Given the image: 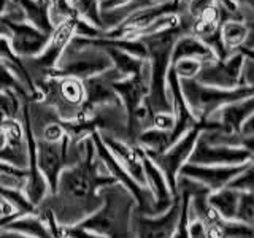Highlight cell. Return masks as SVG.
<instances>
[{
	"mask_svg": "<svg viewBox=\"0 0 254 238\" xmlns=\"http://www.w3.org/2000/svg\"><path fill=\"white\" fill-rule=\"evenodd\" d=\"M115 182L95 154L91 137H87L83 140L78 161L61 172L56 192L46 195L38 206L50 210L59 226H76L102 205L99 190Z\"/></svg>",
	"mask_w": 254,
	"mask_h": 238,
	"instance_id": "1",
	"label": "cell"
},
{
	"mask_svg": "<svg viewBox=\"0 0 254 238\" xmlns=\"http://www.w3.org/2000/svg\"><path fill=\"white\" fill-rule=\"evenodd\" d=\"M189 29L190 19L188 14H183L180 26L138 38L146 50V60L149 65V94L146 103L153 113H172V102L169 91H167L170 56L175 42L180 37L189 34Z\"/></svg>",
	"mask_w": 254,
	"mask_h": 238,
	"instance_id": "2",
	"label": "cell"
},
{
	"mask_svg": "<svg viewBox=\"0 0 254 238\" xmlns=\"http://www.w3.org/2000/svg\"><path fill=\"white\" fill-rule=\"evenodd\" d=\"M102 205L78 227L107 238H135L132 216L137 208L135 198L121 184H108L99 190Z\"/></svg>",
	"mask_w": 254,
	"mask_h": 238,
	"instance_id": "3",
	"label": "cell"
},
{
	"mask_svg": "<svg viewBox=\"0 0 254 238\" xmlns=\"http://www.w3.org/2000/svg\"><path fill=\"white\" fill-rule=\"evenodd\" d=\"M180 87L189 111L197 121H206L224 105L254 95V87L240 86L235 89H219L205 86L195 79H180Z\"/></svg>",
	"mask_w": 254,
	"mask_h": 238,
	"instance_id": "4",
	"label": "cell"
},
{
	"mask_svg": "<svg viewBox=\"0 0 254 238\" xmlns=\"http://www.w3.org/2000/svg\"><path fill=\"white\" fill-rule=\"evenodd\" d=\"M42 102L54 110L61 121H73L81 115L84 103L83 81L75 78H56L45 76L40 83H35Z\"/></svg>",
	"mask_w": 254,
	"mask_h": 238,
	"instance_id": "5",
	"label": "cell"
},
{
	"mask_svg": "<svg viewBox=\"0 0 254 238\" xmlns=\"http://www.w3.org/2000/svg\"><path fill=\"white\" fill-rule=\"evenodd\" d=\"M213 129H219V124L216 121H211V119H206V121H200L197 125H194L177 143H173L170 148H167L162 153H146V151H143L149 157V161L162 172L173 195H178L177 190L178 173L181 170V167L188 162L198 135H200L202 130H213Z\"/></svg>",
	"mask_w": 254,
	"mask_h": 238,
	"instance_id": "6",
	"label": "cell"
},
{
	"mask_svg": "<svg viewBox=\"0 0 254 238\" xmlns=\"http://www.w3.org/2000/svg\"><path fill=\"white\" fill-rule=\"evenodd\" d=\"M111 67H113V63H111L107 53L99 50V48H71L68 45L67 50L61 56L56 68L48 71L46 76L75 78L79 81H84V79L99 75Z\"/></svg>",
	"mask_w": 254,
	"mask_h": 238,
	"instance_id": "7",
	"label": "cell"
},
{
	"mask_svg": "<svg viewBox=\"0 0 254 238\" xmlns=\"http://www.w3.org/2000/svg\"><path fill=\"white\" fill-rule=\"evenodd\" d=\"M246 58H253V51L240 48L226 59H213L202 63L195 75V81L219 89H235L242 86V68Z\"/></svg>",
	"mask_w": 254,
	"mask_h": 238,
	"instance_id": "8",
	"label": "cell"
},
{
	"mask_svg": "<svg viewBox=\"0 0 254 238\" xmlns=\"http://www.w3.org/2000/svg\"><path fill=\"white\" fill-rule=\"evenodd\" d=\"M37 164L48 184V195L56 192L61 172L68 167V135L58 143H50L42 138H35Z\"/></svg>",
	"mask_w": 254,
	"mask_h": 238,
	"instance_id": "9",
	"label": "cell"
},
{
	"mask_svg": "<svg viewBox=\"0 0 254 238\" xmlns=\"http://www.w3.org/2000/svg\"><path fill=\"white\" fill-rule=\"evenodd\" d=\"M81 18L78 16H70V18L61 21L58 26H54L53 32L50 34V38L43 48V51L40 53L37 58H32V65L43 70L45 73L56 68L59 63L61 56L67 50V46L76 35V27Z\"/></svg>",
	"mask_w": 254,
	"mask_h": 238,
	"instance_id": "10",
	"label": "cell"
},
{
	"mask_svg": "<svg viewBox=\"0 0 254 238\" xmlns=\"http://www.w3.org/2000/svg\"><path fill=\"white\" fill-rule=\"evenodd\" d=\"M123 79V76L111 67L102 73L95 75L92 78H87L83 81L84 87V103L81 115L78 118H83L92 113V110L102 105H121L119 97L113 91V83ZM76 118V119H78Z\"/></svg>",
	"mask_w": 254,
	"mask_h": 238,
	"instance_id": "11",
	"label": "cell"
},
{
	"mask_svg": "<svg viewBox=\"0 0 254 238\" xmlns=\"http://www.w3.org/2000/svg\"><path fill=\"white\" fill-rule=\"evenodd\" d=\"M254 153L243 148L208 145L200 135L186 164L192 165H242L253 161Z\"/></svg>",
	"mask_w": 254,
	"mask_h": 238,
	"instance_id": "12",
	"label": "cell"
},
{
	"mask_svg": "<svg viewBox=\"0 0 254 238\" xmlns=\"http://www.w3.org/2000/svg\"><path fill=\"white\" fill-rule=\"evenodd\" d=\"M181 210V197L180 194L175 197V202L164 214L159 216H146L137 210L132 216V227L135 238H170Z\"/></svg>",
	"mask_w": 254,
	"mask_h": 238,
	"instance_id": "13",
	"label": "cell"
},
{
	"mask_svg": "<svg viewBox=\"0 0 254 238\" xmlns=\"http://www.w3.org/2000/svg\"><path fill=\"white\" fill-rule=\"evenodd\" d=\"M3 18L8 26V30H10L8 42H10L11 51L18 56L19 59L37 58V56L43 51L50 35H46L45 32L30 26L26 21H11L10 18H6V16H3Z\"/></svg>",
	"mask_w": 254,
	"mask_h": 238,
	"instance_id": "14",
	"label": "cell"
},
{
	"mask_svg": "<svg viewBox=\"0 0 254 238\" xmlns=\"http://www.w3.org/2000/svg\"><path fill=\"white\" fill-rule=\"evenodd\" d=\"M251 162H246L242 165H192V164H185L181 167L178 177L197 181L198 184L205 186L210 192H213V190H219L222 187H226L229 184V181L234 177H237L240 172H243Z\"/></svg>",
	"mask_w": 254,
	"mask_h": 238,
	"instance_id": "15",
	"label": "cell"
},
{
	"mask_svg": "<svg viewBox=\"0 0 254 238\" xmlns=\"http://www.w3.org/2000/svg\"><path fill=\"white\" fill-rule=\"evenodd\" d=\"M2 148L0 162L27 170V145L24 127L18 119H5L2 124Z\"/></svg>",
	"mask_w": 254,
	"mask_h": 238,
	"instance_id": "16",
	"label": "cell"
},
{
	"mask_svg": "<svg viewBox=\"0 0 254 238\" xmlns=\"http://www.w3.org/2000/svg\"><path fill=\"white\" fill-rule=\"evenodd\" d=\"M137 149H138L140 161L143 165V173H145L146 187L154 195V202H153V205H151L149 211L146 213V216H159V214H164L167 210L170 208L177 195L172 194V190L169 187V182H167L162 172L149 161V157L143 153L138 146H137Z\"/></svg>",
	"mask_w": 254,
	"mask_h": 238,
	"instance_id": "17",
	"label": "cell"
},
{
	"mask_svg": "<svg viewBox=\"0 0 254 238\" xmlns=\"http://www.w3.org/2000/svg\"><path fill=\"white\" fill-rule=\"evenodd\" d=\"M113 91L119 97V102H121L126 111V116L129 119L146 102V97L149 94V65H146V68L141 73L115 81Z\"/></svg>",
	"mask_w": 254,
	"mask_h": 238,
	"instance_id": "18",
	"label": "cell"
},
{
	"mask_svg": "<svg viewBox=\"0 0 254 238\" xmlns=\"http://www.w3.org/2000/svg\"><path fill=\"white\" fill-rule=\"evenodd\" d=\"M99 135H100L102 141L105 143V146L110 149V153L116 157V161L129 172L130 177L137 181L141 187H146L145 173H143V165L140 161V154H138L137 146H132L129 143H126L124 140L113 138L105 133H99Z\"/></svg>",
	"mask_w": 254,
	"mask_h": 238,
	"instance_id": "19",
	"label": "cell"
},
{
	"mask_svg": "<svg viewBox=\"0 0 254 238\" xmlns=\"http://www.w3.org/2000/svg\"><path fill=\"white\" fill-rule=\"evenodd\" d=\"M254 111V95L243 100L232 102L219 108L210 119L219 124V129L226 133H240L243 122L253 116Z\"/></svg>",
	"mask_w": 254,
	"mask_h": 238,
	"instance_id": "20",
	"label": "cell"
},
{
	"mask_svg": "<svg viewBox=\"0 0 254 238\" xmlns=\"http://www.w3.org/2000/svg\"><path fill=\"white\" fill-rule=\"evenodd\" d=\"M221 42L229 54L238 51L240 48L253 51V30L251 26L245 21H224L221 22Z\"/></svg>",
	"mask_w": 254,
	"mask_h": 238,
	"instance_id": "21",
	"label": "cell"
},
{
	"mask_svg": "<svg viewBox=\"0 0 254 238\" xmlns=\"http://www.w3.org/2000/svg\"><path fill=\"white\" fill-rule=\"evenodd\" d=\"M8 3L18 6L22 13V19L29 22L30 26L50 35L54 24L50 14V0H10Z\"/></svg>",
	"mask_w": 254,
	"mask_h": 238,
	"instance_id": "22",
	"label": "cell"
},
{
	"mask_svg": "<svg viewBox=\"0 0 254 238\" xmlns=\"http://www.w3.org/2000/svg\"><path fill=\"white\" fill-rule=\"evenodd\" d=\"M0 229L21 234L29 238H53L50 227L37 211L30 214H22V216L8 218L0 222Z\"/></svg>",
	"mask_w": 254,
	"mask_h": 238,
	"instance_id": "23",
	"label": "cell"
},
{
	"mask_svg": "<svg viewBox=\"0 0 254 238\" xmlns=\"http://www.w3.org/2000/svg\"><path fill=\"white\" fill-rule=\"evenodd\" d=\"M183 59H194V60L205 63L216 58H214L213 51L205 43H202L198 38L186 34L175 42L172 56H170V65H173V63H177Z\"/></svg>",
	"mask_w": 254,
	"mask_h": 238,
	"instance_id": "24",
	"label": "cell"
},
{
	"mask_svg": "<svg viewBox=\"0 0 254 238\" xmlns=\"http://www.w3.org/2000/svg\"><path fill=\"white\" fill-rule=\"evenodd\" d=\"M238 197H240V192H238V190L222 187L219 190H213V192L206 195V202H208V205L219 214L222 219L234 221L235 213H237Z\"/></svg>",
	"mask_w": 254,
	"mask_h": 238,
	"instance_id": "25",
	"label": "cell"
},
{
	"mask_svg": "<svg viewBox=\"0 0 254 238\" xmlns=\"http://www.w3.org/2000/svg\"><path fill=\"white\" fill-rule=\"evenodd\" d=\"M102 51L107 53V56L110 58L111 63H113V68L123 76V79L127 78V76L141 73V71L145 70L146 65H148L146 59L135 58V56H132L129 53L113 50V48H103Z\"/></svg>",
	"mask_w": 254,
	"mask_h": 238,
	"instance_id": "26",
	"label": "cell"
},
{
	"mask_svg": "<svg viewBox=\"0 0 254 238\" xmlns=\"http://www.w3.org/2000/svg\"><path fill=\"white\" fill-rule=\"evenodd\" d=\"M13 91L14 94H18L22 100H30V95L26 91L24 84L19 81L18 75L13 70L10 63H6L3 60H0V92Z\"/></svg>",
	"mask_w": 254,
	"mask_h": 238,
	"instance_id": "27",
	"label": "cell"
},
{
	"mask_svg": "<svg viewBox=\"0 0 254 238\" xmlns=\"http://www.w3.org/2000/svg\"><path fill=\"white\" fill-rule=\"evenodd\" d=\"M78 18H81L91 26L102 29V18H100V2L99 0H70ZM103 30V29H102Z\"/></svg>",
	"mask_w": 254,
	"mask_h": 238,
	"instance_id": "28",
	"label": "cell"
},
{
	"mask_svg": "<svg viewBox=\"0 0 254 238\" xmlns=\"http://www.w3.org/2000/svg\"><path fill=\"white\" fill-rule=\"evenodd\" d=\"M234 221L243 222V224H246V226L254 224V194H253V190L240 192Z\"/></svg>",
	"mask_w": 254,
	"mask_h": 238,
	"instance_id": "29",
	"label": "cell"
},
{
	"mask_svg": "<svg viewBox=\"0 0 254 238\" xmlns=\"http://www.w3.org/2000/svg\"><path fill=\"white\" fill-rule=\"evenodd\" d=\"M222 232L224 238H254L253 226H246L238 221H226L222 222Z\"/></svg>",
	"mask_w": 254,
	"mask_h": 238,
	"instance_id": "30",
	"label": "cell"
},
{
	"mask_svg": "<svg viewBox=\"0 0 254 238\" xmlns=\"http://www.w3.org/2000/svg\"><path fill=\"white\" fill-rule=\"evenodd\" d=\"M253 175H254V169H253V162L246 167L243 172H240L229 181V184L226 187L238 190V192H246V190H253Z\"/></svg>",
	"mask_w": 254,
	"mask_h": 238,
	"instance_id": "31",
	"label": "cell"
},
{
	"mask_svg": "<svg viewBox=\"0 0 254 238\" xmlns=\"http://www.w3.org/2000/svg\"><path fill=\"white\" fill-rule=\"evenodd\" d=\"M172 67L180 79H194L202 67V62L194 60V59H183L177 63H173Z\"/></svg>",
	"mask_w": 254,
	"mask_h": 238,
	"instance_id": "32",
	"label": "cell"
},
{
	"mask_svg": "<svg viewBox=\"0 0 254 238\" xmlns=\"http://www.w3.org/2000/svg\"><path fill=\"white\" fill-rule=\"evenodd\" d=\"M64 137H67V133H65V130H64L61 121L58 119V121H48L43 125L42 135H40V137H35V138H42V140L50 141V143H58Z\"/></svg>",
	"mask_w": 254,
	"mask_h": 238,
	"instance_id": "33",
	"label": "cell"
},
{
	"mask_svg": "<svg viewBox=\"0 0 254 238\" xmlns=\"http://www.w3.org/2000/svg\"><path fill=\"white\" fill-rule=\"evenodd\" d=\"M214 5H216V0H190L186 6V14L190 21H194Z\"/></svg>",
	"mask_w": 254,
	"mask_h": 238,
	"instance_id": "34",
	"label": "cell"
},
{
	"mask_svg": "<svg viewBox=\"0 0 254 238\" xmlns=\"http://www.w3.org/2000/svg\"><path fill=\"white\" fill-rule=\"evenodd\" d=\"M173 122H175V119L172 113H154L153 119H151V127H154V129H159V130L170 132Z\"/></svg>",
	"mask_w": 254,
	"mask_h": 238,
	"instance_id": "35",
	"label": "cell"
},
{
	"mask_svg": "<svg viewBox=\"0 0 254 238\" xmlns=\"http://www.w3.org/2000/svg\"><path fill=\"white\" fill-rule=\"evenodd\" d=\"M62 238H107V237L87 232V230L78 226H70V227H62Z\"/></svg>",
	"mask_w": 254,
	"mask_h": 238,
	"instance_id": "36",
	"label": "cell"
},
{
	"mask_svg": "<svg viewBox=\"0 0 254 238\" xmlns=\"http://www.w3.org/2000/svg\"><path fill=\"white\" fill-rule=\"evenodd\" d=\"M132 0H102L100 2V11H110V10H116V8H121L127 5Z\"/></svg>",
	"mask_w": 254,
	"mask_h": 238,
	"instance_id": "37",
	"label": "cell"
},
{
	"mask_svg": "<svg viewBox=\"0 0 254 238\" xmlns=\"http://www.w3.org/2000/svg\"><path fill=\"white\" fill-rule=\"evenodd\" d=\"M0 238H29V237H24L21 234H16V232H10V230L0 229Z\"/></svg>",
	"mask_w": 254,
	"mask_h": 238,
	"instance_id": "38",
	"label": "cell"
},
{
	"mask_svg": "<svg viewBox=\"0 0 254 238\" xmlns=\"http://www.w3.org/2000/svg\"><path fill=\"white\" fill-rule=\"evenodd\" d=\"M178 2H180L181 5H185V6H188V3L190 2V0H178Z\"/></svg>",
	"mask_w": 254,
	"mask_h": 238,
	"instance_id": "39",
	"label": "cell"
},
{
	"mask_svg": "<svg viewBox=\"0 0 254 238\" xmlns=\"http://www.w3.org/2000/svg\"><path fill=\"white\" fill-rule=\"evenodd\" d=\"M99 2H102V0H99Z\"/></svg>",
	"mask_w": 254,
	"mask_h": 238,
	"instance_id": "40",
	"label": "cell"
}]
</instances>
